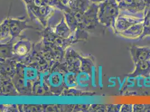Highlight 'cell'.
I'll return each instance as SVG.
<instances>
[{
  "mask_svg": "<svg viewBox=\"0 0 150 112\" xmlns=\"http://www.w3.org/2000/svg\"><path fill=\"white\" fill-rule=\"evenodd\" d=\"M117 0H105L99 4L98 17L100 23L114 29L116 20L120 14Z\"/></svg>",
  "mask_w": 150,
  "mask_h": 112,
  "instance_id": "cell-1",
  "label": "cell"
},
{
  "mask_svg": "<svg viewBox=\"0 0 150 112\" xmlns=\"http://www.w3.org/2000/svg\"><path fill=\"white\" fill-rule=\"evenodd\" d=\"M28 11L40 21H44L53 11V7L46 0H23Z\"/></svg>",
  "mask_w": 150,
  "mask_h": 112,
  "instance_id": "cell-2",
  "label": "cell"
},
{
  "mask_svg": "<svg viewBox=\"0 0 150 112\" xmlns=\"http://www.w3.org/2000/svg\"><path fill=\"white\" fill-rule=\"evenodd\" d=\"M18 81L22 87H29L37 80L38 69L34 66H25L20 69Z\"/></svg>",
  "mask_w": 150,
  "mask_h": 112,
  "instance_id": "cell-3",
  "label": "cell"
},
{
  "mask_svg": "<svg viewBox=\"0 0 150 112\" xmlns=\"http://www.w3.org/2000/svg\"><path fill=\"white\" fill-rule=\"evenodd\" d=\"M144 21V18H138L125 14L120 13L116 20L114 31L119 34V33L125 31L134 24L142 23Z\"/></svg>",
  "mask_w": 150,
  "mask_h": 112,
  "instance_id": "cell-4",
  "label": "cell"
},
{
  "mask_svg": "<svg viewBox=\"0 0 150 112\" xmlns=\"http://www.w3.org/2000/svg\"><path fill=\"white\" fill-rule=\"evenodd\" d=\"M25 28V22L16 20H10L5 22L2 25L1 37H4L6 35L16 37L20 34V32Z\"/></svg>",
  "mask_w": 150,
  "mask_h": 112,
  "instance_id": "cell-5",
  "label": "cell"
},
{
  "mask_svg": "<svg viewBox=\"0 0 150 112\" xmlns=\"http://www.w3.org/2000/svg\"><path fill=\"white\" fill-rule=\"evenodd\" d=\"M45 82L53 91H59L63 84H64V74L58 69H53L45 79Z\"/></svg>",
  "mask_w": 150,
  "mask_h": 112,
  "instance_id": "cell-6",
  "label": "cell"
},
{
  "mask_svg": "<svg viewBox=\"0 0 150 112\" xmlns=\"http://www.w3.org/2000/svg\"><path fill=\"white\" fill-rule=\"evenodd\" d=\"M129 50L134 64L140 61L150 60V48L149 47L132 46Z\"/></svg>",
  "mask_w": 150,
  "mask_h": 112,
  "instance_id": "cell-7",
  "label": "cell"
},
{
  "mask_svg": "<svg viewBox=\"0 0 150 112\" xmlns=\"http://www.w3.org/2000/svg\"><path fill=\"white\" fill-rule=\"evenodd\" d=\"M144 21L131 26L125 31L119 33V35L128 39H137L141 37L144 32Z\"/></svg>",
  "mask_w": 150,
  "mask_h": 112,
  "instance_id": "cell-8",
  "label": "cell"
},
{
  "mask_svg": "<svg viewBox=\"0 0 150 112\" xmlns=\"http://www.w3.org/2000/svg\"><path fill=\"white\" fill-rule=\"evenodd\" d=\"M76 87H79L81 89H86L89 87L90 84L91 82V69L90 72L88 70H86V69H83L82 71L78 72L76 76Z\"/></svg>",
  "mask_w": 150,
  "mask_h": 112,
  "instance_id": "cell-9",
  "label": "cell"
},
{
  "mask_svg": "<svg viewBox=\"0 0 150 112\" xmlns=\"http://www.w3.org/2000/svg\"><path fill=\"white\" fill-rule=\"evenodd\" d=\"M135 69L128 75L129 77H136L139 76H148L150 74V60L142 61L135 64Z\"/></svg>",
  "mask_w": 150,
  "mask_h": 112,
  "instance_id": "cell-10",
  "label": "cell"
},
{
  "mask_svg": "<svg viewBox=\"0 0 150 112\" xmlns=\"http://www.w3.org/2000/svg\"><path fill=\"white\" fill-rule=\"evenodd\" d=\"M31 49V44L26 40H20L13 46V53L20 57L26 55Z\"/></svg>",
  "mask_w": 150,
  "mask_h": 112,
  "instance_id": "cell-11",
  "label": "cell"
},
{
  "mask_svg": "<svg viewBox=\"0 0 150 112\" xmlns=\"http://www.w3.org/2000/svg\"><path fill=\"white\" fill-rule=\"evenodd\" d=\"M144 32L140 39L146 36H150V6L144 17Z\"/></svg>",
  "mask_w": 150,
  "mask_h": 112,
  "instance_id": "cell-12",
  "label": "cell"
},
{
  "mask_svg": "<svg viewBox=\"0 0 150 112\" xmlns=\"http://www.w3.org/2000/svg\"><path fill=\"white\" fill-rule=\"evenodd\" d=\"M51 6L56 7L64 10L67 6L69 0H46Z\"/></svg>",
  "mask_w": 150,
  "mask_h": 112,
  "instance_id": "cell-13",
  "label": "cell"
},
{
  "mask_svg": "<svg viewBox=\"0 0 150 112\" xmlns=\"http://www.w3.org/2000/svg\"><path fill=\"white\" fill-rule=\"evenodd\" d=\"M120 112H133V104H123L122 106Z\"/></svg>",
  "mask_w": 150,
  "mask_h": 112,
  "instance_id": "cell-14",
  "label": "cell"
},
{
  "mask_svg": "<svg viewBox=\"0 0 150 112\" xmlns=\"http://www.w3.org/2000/svg\"><path fill=\"white\" fill-rule=\"evenodd\" d=\"M144 104H133V112H144Z\"/></svg>",
  "mask_w": 150,
  "mask_h": 112,
  "instance_id": "cell-15",
  "label": "cell"
},
{
  "mask_svg": "<svg viewBox=\"0 0 150 112\" xmlns=\"http://www.w3.org/2000/svg\"><path fill=\"white\" fill-rule=\"evenodd\" d=\"M144 112H150V104H144Z\"/></svg>",
  "mask_w": 150,
  "mask_h": 112,
  "instance_id": "cell-16",
  "label": "cell"
},
{
  "mask_svg": "<svg viewBox=\"0 0 150 112\" xmlns=\"http://www.w3.org/2000/svg\"><path fill=\"white\" fill-rule=\"evenodd\" d=\"M92 3H94V4H99L100 3L105 1V0H90Z\"/></svg>",
  "mask_w": 150,
  "mask_h": 112,
  "instance_id": "cell-17",
  "label": "cell"
}]
</instances>
